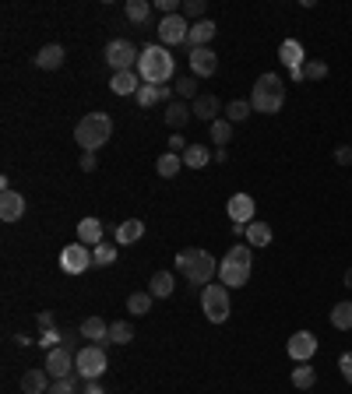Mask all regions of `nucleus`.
Wrapping results in <instances>:
<instances>
[{
    "instance_id": "nucleus-1",
    "label": "nucleus",
    "mask_w": 352,
    "mask_h": 394,
    "mask_svg": "<svg viewBox=\"0 0 352 394\" xmlns=\"http://www.w3.org/2000/svg\"><path fill=\"white\" fill-rule=\"evenodd\" d=\"M173 71H176V60H173V53H170L163 43H152V46H145V50H141L138 74H141V81H145V85H166V81L173 78Z\"/></svg>"
},
{
    "instance_id": "nucleus-2",
    "label": "nucleus",
    "mask_w": 352,
    "mask_h": 394,
    "mask_svg": "<svg viewBox=\"0 0 352 394\" xmlns=\"http://www.w3.org/2000/svg\"><path fill=\"white\" fill-rule=\"evenodd\" d=\"M176 268H180V275H183L190 286H201V289H204V286H211V275L219 271L215 257H211L208 250H201V247L176 254Z\"/></svg>"
},
{
    "instance_id": "nucleus-3",
    "label": "nucleus",
    "mask_w": 352,
    "mask_h": 394,
    "mask_svg": "<svg viewBox=\"0 0 352 394\" xmlns=\"http://www.w3.org/2000/svg\"><path fill=\"white\" fill-rule=\"evenodd\" d=\"M113 137V120L109 113H85L75 127V141L82 145V152H95Z\"/></svg>"
},
{
    "instance_id": "nucleus-4",
    "label": "nucleus",
    "mask_w": 352,
    "mask_h": 394,
    "mask_svg": "<svg viewBox=\"0 0 352 394\" xmlns=\"http://www.w3.org/2000/svg\"><path fill=\"white\" fill-rule=\"evenodd\" d=\"M251 106H254V113L275 116L285 106V85H282V78L278 74H261L258 85H254V92H251Z\"/></svg>"
},
{
    "instance_id": "nucleus-5",
    "label": "nucleus",
    "mask_w": 352,
    "mask_h": 394,
    "mask_svg": "<svg viewBox=\"0 0 352 394\" xmlns=\"http://www.w3.org/2000/svg\"><path fill=\"white\" fill-rule=\"evenodd\" d=\"M201 310H204V317H208L211 324L229 320V310H233V303H229V289H226L222 282L204 286V289H201Z\"/></svg>"
},
{
    "instance_id": "nucleus-6",
    "label": "nucleus",
    "mask_w": 352,
    "mask_h": 394,
    "mask_svg": "<svg viewBox=\"0 0 352 394\" xmlns=\"http://www.w3.org/2000/svg\"><path fill=\"white\" fill-rule=\"evenodd\" d=\"M106 366H109V356H106L102 345H85V349H78V356H75V370H78L82 381H99V377L106 373Z\"/></svg>"
},
{
    "instance_id": "nucleus-7",
    "label": "nucleus",
    "mask_w": 352,
    "mask_h": 394,
    "mask_svg": "<svg viewBox=\"0 0 352 394\" xmlns=\"http://www.w3.org/2000/svg\"><path fill=\"white\" fill-rule=\"evenodd\" d=\"M138 60H141V53L134 50L131 39H113V43L106 46V64L113 67V74H120V71H138Z\"/></svg>"
},
{
    "instance_id": "nucleus-8",
    "label": "nucleus",
    "mask_w": 352,
    "mask_h": 394,
    "mask_svg": "<svg viewBox=\"0 0 352 394\" xmlns=\"http://www.w3.org/2000/svg\"><path fill=\"white\" fill-rule=\"evenodd\" d=\"M60 268H64L67 275H82L88 268H95V264H92V250H88L85 243L64 247V250H60Z\"/></svg>"
},
{
    "instance_id": "nucleus-9",
    "label": "nucleus",
    "mask_w": 352,
    "mask_h": 394,
    "mask_svg": "<svg viewBox=\"0 0 352 394\" xmlns=\"http://www.w3.org/2000/svg\"><path fill=\"white\" fill-rule=\"evenodd\" d=\"M53 381H64V377H75V352L67 349V345H60V349H53V352H46V366H43Z\"/></svg>"
},
{
    "instance_id": "nucleus-10",
    "label": "nucleus",
    "mask_w": 352,
    "mask_h": 394,
    "mask_svg": "<svg viewBox=\"0 0 352 394\" xmlns=\"http://www.w3.org/2000/svg\"><path fill=\"white\" fill-rule=\"evenodd\" d=\"M187 32H190V25H187V18L183 14H166L163 21H159V39H163V46H187Z\"/></svg>"
},
{
    "instance_id": "nucleus-11",
    "label": "nucleus",
    "mask_w": 352,
    "mask_h": 394,
    "mask_svg": "<svg viewBox=\"0 0 352 394\" xmlns=\"http://www.w3.org/2000/svg\"><path fill=\"white\" fill-rule=\"evenodd\" d=\"M219 278H222L226 289H240V286L251 282V264L233 261V257H222V264H219Z\"/></svg>"
},
{
    "instance_id": "nucleus-12",
    "label": "nucleus",
    "mask_w": 352,
    "mask_h": 394,
    "mask_svg": "<svg viewBox=\"0 0 352 394\" xmlns=\"http://www.w3.org/2000/svg\"><path fill=\"white\" fill-rule=\"evenodd\" d=\"M190 71H194L197 78H211V74L219 71V53H215L211 46L190 50Z\"/></svg>"
},
{
    "instance_id": "nucleus-13",
    "label": "nucleus",
    "mask_w": 352,
    "mask_h": 394,
    "mask_svg": "<svg viewBox=\"0 0 352 394\" xmlns=\"http://www.w3.org/2000/svg\"><path fill=\"white\" fill-rule=\"evenodd\" d=\"M229 218H233V225H251L254 222V211H258V204H254V197L251 194H233L229 197Z\"/></svg>"
},
{
    "instance_id": "nucleus-14",
    "label": "nucleus",
    "mask_w": 352,
    "mask_h": 394,
    "mask_svg": "<svg viewBox=\"0 0 352 394\" xmlns=\"http://www.w3.org/2000/svg\"><path fill=\"white\" fill-rule=\"evenodd\" d=\"M314 352H317V338H314L310 331H296V334L289 338V356H292L296 363H310Z\"/></svg>"
},
{
    "instance_id": "nucleus-15",
    "label": "nucleus",
    "mask_w": 352,
    "mask_h": 394,
    "mask_svg": "<svg viewBox=\"0 0 352 394\" xmlns=\"http://www.w3.org/2000/svg\"><path fill=\"white\" fill-rule=\"evenodd\" d=\"M215 32H219V25H215V21H208V18L194 21V25H190V32H187V50H197V46H208V43L215 39Z\"/></svg>"
},
{
    "instance_id": "nucleus-16",
    "label": "nucleus",
    "mask_w": 352,
    "mask_h": 394,
    "mask_svg": "<svg viewBox=\"0 0 352 394\" xmlns=\"http://www.w3.org/2000/svg\"><path fill=\"white\" fill-rule=\"evenodd\" d=\"M102 240H106V225H102L99 218H92V215H88V218L78 222V243H85V247H99Z\"/></svg>"
},
{
    "instance_id": "nucleus-17",
    "label": "nucleus",
    "mask_w": 352,
    "mask_h": 394,
    "mask_svg": "<svg viewBox=\"0 0 352 394\" xmlns=\"http://www.w3.org/2000/svg\"><path fill=\"white\" fill-rule=\"evenodd\" d=\"M278 60L289 67V71H299L303 64H307V53H303V43H296V39H285L282 46H278Z\"/></svg>"
},
{
    "instance_id": "nucleus-18",
    "label": "nucleus",
    "mask_w": 352,
    "mask_h": 394,
    "mask_svg": "<svg viewBox=\"0 0 352 394\" xmlns=\"http://www.w3.org/2000/svg\"><path fill=\"white\" fill-rule=\"evenodd\" d=\"M141 74L138 71H120V74H113V81H109V89L116 92V96H138L141 92Z\"/></svg>"
},
{
    "instance_id": "nucleus-19",
    "label": "nucleus",
    "mask_w": 352,
    "mask_h": 394,
    "mask_svg": "<svg viewBox=\"0 0 352 394\" xmlns=\"http://www.w3.org/2000/svg\"><path fill=\"white\" fill-rule=\"evenodd\" d=\"M21 215H25V197L18 191H4L0 194V218L4 222H18Z\"/></svg>"
},
{
    "instance_id": "nucleus-20",
    "label": "nucleus",
    "mask_w": 352,
    "mask_h": 394,
    "mask_svg": "<svg viewBox=\"0 0 352 394\" xmlns=\"http://www.w3.org/2000/svg\"><path fill=\"white\" fill-rule=\"evenodd\" d=\"M82 338H88L92 345H109V324L102 317H85L82 320Z\"/></svg>"
},
{
    "instance_id": "nucleus-21",
    "label": "nucleus",
    "mask_w": 352,
    "mask_h": 394,
    "mask_svg": "<svg viewBox=\"0 0 352 394\" xmlns=\"http://www.w3.org/2000/svg\"><path fill=\"white\" fill-rule=\"evenodd\" d=\"M50 381H53V377H50L46 370H39V366H35V370H25V373H21V394H46L50 391Z\"/></svg>"
},
{
    "instance_id": "nucleus-22",
    "label": "nucleus",
    "mask_w": 352,
    "mask_h": 394,
    "mask_svg": "<svg viewBox=\"0 0 352 394\" xmlns=\"http://www.w3.org/2000/svg\"><path fill=\"white\" fill-rule=\"evenodd\" d=\"M64 57H67L64 46H60V43H50V46H43V50L35 53V67H39V71H57V67L64 64Z\"/></svg>"
},
{
    "instance_id": "nucleus-23",
    "label": "nucleus",
    "mask_w": 352,
    "mask_h": 394,
    "mask_svg": "<svg viewBox=\"0 0 352 394\" xmlns=\"http://www.w3.org/2000/svg\"><path fill=\"white\" fill-rule=\"evenodd\" d=\"M219 96H197L194 98V106H190V113L197 116V120H204V123H215L219 120Z\"/></svg>"
},
{
    "instance_id": "nucleus-24",
    "label": "nucleus",
    "mask_w": 352,
    "mask_h": 394,
    "mask_svg": "<svg viewBox=\"0 0 352 394\" xmlns=\"http://www.w3.org/2000/svg\"><path fill=\"white\" fill-rule=\"evenodd\" d=\"M173 289H176L173 271H155V275L148 278V293H152V299H166V296H173Z\"/></svg>"
},
{
    "instance_id": "nucleus-25",
    "label": "nucleus",
    "mask_w": 352,
    "mask_h": 394,
    "mask_svg": "<svg viewBox=\"0 0 352 394\" xmlns=\"http://www.w3.org/2000/svg\"><path fill=\"white\" fill-rule=\"evenodd\" d=\"M134 98H138L141 109H152V106H159V102L170 98V89H166V85H141V92Z\"/></svg>"
},
{
    "instance_id": "nucleus-26",
    "label": "nucleus",
    "mask_w": 352,
    "mask_h": 394,
    "mask_svg": "<svg viewBox=\"0 0 352 394\" xmlns=\"http://www.w3.org/2000/svg\"><path fill=\"white\" fill-rule=\"evenodd\" d=\"M145 236V222L141 218H127L116 225V243H138Z\"/></svg>"
},
{
    "instance_id": "nucleus-27",
    "label": "nucleus",
    "mask_w": 352,
    "mask_h": 394,
    "mask_svg": "<svg viewBox=\"0 0 352 394\" xmlns=\"http://www.w3.org/2000/svg\"><path fill=\"white\" fill-rule=\"evenodd\" d=\"M155 169H159V176H163V180H173L176 173L183 169V155H176V152H163V155H159V162H155Z\"/></svg>"
},
{
    "instance_id": "nucleus-28",
    "label": "nucleus",
    "mask_w": 352,
    "mask_h": 394,
    "mask_svg": "<svg viewBox=\"0 0 352 394\" xmlns=\"http://www.w3.org/2000/svg\"><path fill=\"white\" fill-rule=\"evenodd\" d=\"M211 162V152L204 148V145H190L187 152H183V166L187 169H204Z\"/></svg>"
},
{
    "instance_id": "nucleus-29",
    "label": "nucleus",
    "mask_w": 352,
    "mask_h": 394,
    "mask_svg": "<svg viewBox=\"0 0 352 394\" xmlns=\"http://www.w3.org/2000/svg\"><path fill=\"white\" fill-rule=\"evenodd\" d=\"M247 243H251V247H258V250H261V247H268V243H271V225L254 218V222L247 225Z\"/></svg>"
},
{
    "instance_id": "nucleus-30",
    "label": "nucleus",
    "mask_w": 352,
    "mask_h": 394,
    "mask_svg": "<svg viewBox=\"0 0 352 394\" xmlns=\"http://www.w3.org/2000/svg\"><path fill=\"white\" fill-rule=\"evenodd\" d=\"M331 327L335 331H352V303H335L331 306Z\"/></svg>"
},
{
    "instance_id": "nucleus-31",
    "label": "nucleus",
    "mask_w": 352,
    "mask_h": 394,
    "mask_svg": "<svg viewBox=\"0 0 352 394\" xmlns=\"http://www.w3.org/2000/svg\"><path fill=\"white\" fill-rule=\"evenodd\" d=\"M123 14H127V21H134V25H145V21L152 18V4H148V0H127Z\"/></svg>"
},
{
    "instance_id": "nucleus-32",
    "label": "nucleus",
    "mask_w": 352,
    "mask_h": 394,
    "mask_svg": "<svg viewBox=\"0 0 352 394\" xmlns=\"http://www.w3.org/2000/svg\"><path fill=\"white\" fill-rule=\"evenodd\" d=\"M251 113H254V106H251L247 98H233V102H226V120H229V123H243Z\"/></svg>"
},
{
    "instance_id": "nucleus-33",
    "label": "nucleus",
    "mask_w": 352,
    "mask_h": 394,
    "mask_svg": "<svg viewBox=\"0 0 352 394\" xmlns=\"http://www.w3.org/2000/svg\"><path fill=\"white\" fill-rule=\"evenodd\" d=\"M314 384H317V373H314V366L299 363V366L292 370V388H296V391H310Z\"/></svg>"
},
{
    "instance_id": "nucleus-34",
    "label": "nucleus",
    "mask_w": 352,
    "mask_h": 394,
    "mask_svg": "<svg viewBox=\"0 0 352 394\" xmlns=\"http://www.w3.org/2000/svg\"><path fill=\"white\" fill-rule=\"evenodd\" d=\"M163 116H166V123H170L173 130H180V127H183V123L190 120V109H187V102H170Z\"/></svg>"
},
{
    "instance_id": "nucleus-35",
    "label": "nucleus",
    "mask_w": 352,
    "mask_h": 394,
    "mask_svg": "<svg viewBox=\"0 0 352 394\" xmlns=\"http://www.w3.org/2000/svg\"><path fill=\"white\" fill-rule=\"evenodd\" d=\"M113 261H116V247H113V243L102 240L99 247H92V264H95V268H109Z\"/></svg>"
},
{
    "instance_id": "nucleus-36",
    "label": "nucleus",
    "mask_w": 352,
    "mask_h": 394,
    "mask_svg": "<svg viewBox=\"0 0 352 394\" xmlns=\"http://www.w3.org/2000/svg\"><path fill=\"white\" fill-rule=\"evenodd\" d=\"M127 342H134V327L127 320H113L109 324V345H127Z\"/></svg>"
},
{
    "instance_id": "nucleus-37",
    "label": "nucleus",
    "mask_w": 352,
    "mask_h": 394,
    "mask_svg": "<svg viewBox=\"0 0 352 394\" xmlns=\"http://www.w3.org/2000/svg\"><path fill=\"white\" fill-rule=\"evenodd\" d=\"M127 310L134 313V317H145L148 310H152V293L145 289V293H131L127 296Z\"/></svg>"
},
{
    "instance_id": "nucleus-38",
    "label": "nucleus",
    "mask_w": 352,
    "mask_h": 394,
    "mask_svg": "<svg viewBox=\"0 0 352 394\" xmlns=\"http://www.w3.org/2000/svg\"><path fill=\"white\" fill-rule=\"evenodd\" d=\"M211 141H215L219 148H226V141H233V123H229L226 116H219V120L211 123Z\"/></svg>"
},
{
    "instance_id": "nucleus-39",
    "label": "nucleus",
    "mask_w": 352,
    "mask_h": 394,
    "mask_svg": "<svg viewBox=\"0 0 352 394\" xmlns=\"http://www.w3.org/2000/svg\"><path fill=\"white\" fill-rule=\"evenodd\" d=\"M321 78H328V64L307 60V64H303V81H321Z\"/></svg>"
},
{
    "instance_id": "nucleus-40",
    "label": "nucleus",
    "mask_w": 352,
    "mask_h": 394,
    "mask_svg": "<svg viewBox=\"0 0 352 394\" xmlns=\"http://www.w3.org/2000/svg\"><path fill=\"white\" fill-rule=\"evenodd\" d=\"M46 394H78V377H64V381H53Z\"/></svg>"
},
{
    "instance_id": "nucleus-41",
    "label": "nucleus",
    "mask_w": 352,
    "mask_h": 394,
    "mask_svg": "<svg viewBox=\"0 0 352 394\" xmlns=\"http://www.w3.org/2000/svg\"><path fill=\"white\" fill-rule=\"evenodd\" d=\"M204 11H208V4L204 0H183V18H204Z\"/></svg>"
},
{
    "instance_id": "nucleus-42",
    "label": "nucleus",
    "mask_w": 352,
    "mask_h": 394,
    "mask_svg": "<svg viewBox=\"0 0 352 394\" xmlns=\"http://www.w3.org/2000/svg\"><path fill=\"white\" fill-rule=\"evenodd\" d=\"M60 342H64V334H60L57 327H50V331H43V338H39V345H43L46 352H53V349H60Z\"/></svg>"
},
{
    "instance_id": "nucleus-43",
    "label": "nucleus",
    "mask_w": 352,
    "mask_h": 394,
    "mask_svg": "<svg viewBox=\"0 0 352 394\" xmlns=\"http://www.w3.org/2000/svg\"><path fill=\"white\" fill-rule=\"evenodd\" d=\"M176 96L180 98H197V85L190 78H176Z\"/></svg>"
},
{
    "instance_id": "nucleus-44",
    "label": "nucleus",
    "mask_w": 352,
    "mask_h": 394,
    "mask_svg": "<svg viewBox=\"0 0 352 394\" xmlns=\"http://www.w3.org/2000/svg\"><path fill=\"white\" fill-rule=\"evenodd\" d=\"M226 257H233V261H243V264H254V257H251V250H247L243 243H236V247H233Z\"/></svg>"
},
{
    "instance_id": "nucleus-45",
    "label": "nucleus",
    "mask_w": 352,
    "mask_h": 394,
    "mask_svg": "<svg viewBox=\"0 0 352 394\" xmlns=\"http://www.w3.org/2000/svg\"><path fill=\"white\" fill-rule=\"evenodd\" d=\"M187 148H190V145H187V137H183V134H173V137H170V148H166V152H176V155H183Z\"/></svg>"
},
{
    "instance_id": "nucleus-46",
    "label": "nucleus",
    "mask_w": 352,
    "mask_h": 394,
    "mask_svg": "<svg viewBox=\"0 0 352 394\" xmlns=\"http://www.w3.org/2000/svg\"><path fill=\"white\" fill-rule=\"evenodd\" d=\"M335 162H339V166H352V145L335 148Z\"/></svg>"
},
{
    "instance_id": "nucleus-47",
    "label": "nucleus",
    "mask_w": 352,
    "mask_h": 394,
    "mask_svg": "<svg viewBox=\"0 0 352 394\" xmlns=\"http://www.w3.org/2000/svg\"><path fill=\"white\" fill-rule=\"evenodd\" d=\"M339 370H342V377H346V384H352V352H346V356L339 359Z\"/></svg>"
},
{
    "instance_id": "nucleus-48",
    "label": "nucleus",
    "mask_w": 352,
    "mask_h": 394,
    "mask_svg": "<svg viewBox=\"0 0 352 394\" xmlns=\"http://www.w3.org/2000/svg\"><path fill=\"white\" fill-rule=\"evenodd\" d=\"M155 7H159L163 18H166V14H176V7H183V4H180V0H155Z\"/></svg>"
},
{
    "instance_id": "nucleus-49",
    "label": "nucleus",
    "mask_w": 352,
    "mask_h": 394,
    "mask_svg": "<svg viewBox=\"0 0 352 394\" xmlns=\"http://www.w3.org/2000/svg\"><path fill=\"white\" fill-rule=\"evenodd\" d=\"M35 324H39L43 331H50V327H53V313H50V310H43V313L35 317Z\"/></svg>"
},
{
    "instance_id": "nucleus-50",
    "label": "nucleus",
    "mask_w": 352,
    "mask_h": 394,
    "mask_svg": "<svg viewBox=\"0 0 352 394\" xmlns=\"http://www.w3.org/2000/svg\"><path fill=\"white\" fill-rule=\"evenodd\" d=\"M82 169H85V173L95 169V152H82Z\"/></svg>"
},
{
    "instance_id": "nucleus-51",
    "label": "nucleus",
    "mask_w": 352,
    "mask_h": 394,
    "mask_svg": "<svg viewBox=\"0 0 352 394\" xmlns=\"http://www.w3.org/2000/svg\"><path fill=\"white\" fill-rule=\"evenodd\" d=\"M82 394H106V391H102V384H99V381H85Z\"/></svg>"
},
{
    "instance_id": "nucleus-52",
    "label": "nucleus",
    "mask_w": 352,
    "mask_h": 394,
    "mask_svg": "<svg viewBox=\"0 0 352 394\" xmlns=\"http://www.w3.org/2000/svg\"><path fill=\"white\" fill-rule=\"evenodd\" d=\"M211 159H215V162H226V159H229V152H226V148H215V152H211Z\"/></svg>"
},
{
    "instance_id": "nucleus-53",
    "label": "nucleus",
    "mask_w": 352,
    "mask_h": 394,
    "mask_svg": "<svg viewBox=\"0 0 352 394\" xmlns=\"http://www.w3.org/2000/svg\"><path fill=\"white\" fill-rule=\"evenodd\" d=\"M346 286H349V289H352V268H349V271H346Z\"/></svg>"
},
{
    "instance_id": "nucleus-54",
    "label": "nucleus",
    "mask_w": 352,
    "mask_h": 394,
    "mask_svg": "<svg viewBox=\"0 0 352 394\" xmlns=\"http://www.w3.org/2000/svg\"><path fill=\"white\" fill-rule=\"evenodd\" d=\"M303 394H307V391H303Z\"/></svg>"
}]
</instances>
